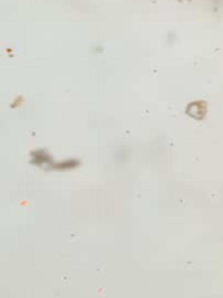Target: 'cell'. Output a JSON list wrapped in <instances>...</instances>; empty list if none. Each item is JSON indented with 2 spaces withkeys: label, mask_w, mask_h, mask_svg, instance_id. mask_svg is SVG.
Returning <instances> with one entry per match:
<instances>
[{
  "label": "cell",
  "mask_w": 223,
  "mask_h": 298,
  "mask_svg": "<svg viewBox=\"0 0 223 298\" xmlns=\"http://www.w3.org/2000/svg\"><path fill=\"white\" fill-rule=\"evenodd\" d=\"M186 113L190 116H192V118L201 120V119L205 118L206 113H207V104H206V101L191 102V104L187 106Z\"/></svg>",
  "instance_id": "obj_1"
}]
</instances>
